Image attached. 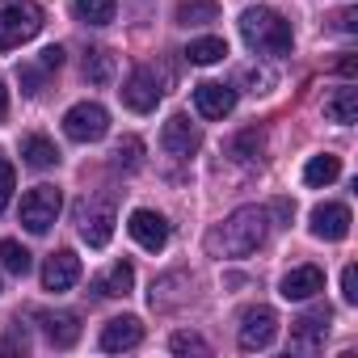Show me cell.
<instances>
[{
	"label": "cell",
	"mask_w": 358,
	"mask_h": 358,
	"mask_svg": "<svg viewBox=\"0 0 358 358\" xmlns=\"http://www.w3.org/2000/svg\"><path fill=\"white\" fill-rule=\"evenodd\" d=\"M139 164H143V139H139V135H122V139L114 143V152H110V169L135 173Z\"/></svg>",
	"instance_id": "obj_20"
},
{
	"label": "cell",
	"mask_w": 358,
	"mask_h": 358,
	"mask_svg": "<svg viewBox=\"0 0 358 358\" xmlns=\"http://www.w3.org/2000/svg\"><path fill=\"white\" fill-rule=\"evenodd\" d=\"M266 232H270L266 207H236L215 232H207V253L211 257H249L262 249Z\"/></svg>",
	"instance_id": "obj_1"
},
{
	"label": "cell",
	"mask_w": 358,
	"mask_h": 358,
	"mask_svg": "<svg viewBox=\"0 0 358 358\" xmlns=\"http://www.w3.org/2000/svg\"><path fill=\"white\" fill-rule=\"evenodd\" d=\"M274 211H278V220H287V224H291V215H295V207H291L287 199H278V203H274Z\"/></svg>",
	"instance_id": "obj_36"
},
{
	"label": "cell",
	"mask_w": 358,
	"mask_h": 358,
	"mask_svg": "<svg viewBox=\"0 0 358 358\" xmlns=\"http://www.w3.org/2000/svg\"><path fill=\"white\" fill-rule=\"evenodd\" d=\"M47 13L34 0H0V51H13L43 30Z\"/></svg>",
	"instance_id": "obj_3"
},
{
	"label": "cell",
	"mask_w": 358,
	"mask_h": 358,
	"mask_svg": "<svg viewBox=\"0 0 358 358\" xmlns=\"http://www.w3.org/2000/svg\"><path fill=\"white\" fill-rule=\"evenodd\" d=\"M262 148H266V131L262 127H245L236 139H232V160H241V164H253L257 156H262Z\"/></svg>",
	"instance_id": "obj_23"
},
{
	"label": "cell",
	"mask_w": 358,
	"mask_h": 358,
	"mask_svg": "<svg viewBox=\"0 0 358 358\" xmlns=\"http://www.w3.org/2000/svg\"><path fill=\"white\" fill-rule=\"evenodd\" d=\"M5 114H9V89L0 85V122H5Z\"/></svg>",
	"instance_id": "obj_37"
},
{
	"label": "cell",
	"mask_w": 358,
	"mask_h": 358,
	"mask_svg": "<svg viewBox=\"0 0 358 358\" xmlns=\"http://www.w3.org/2000/svg\"><path fill=\"white\" fill-rule=\"evenodd\" d=\"M224 55H228V43H224V38H215V34H211V38H194V43L186 47V59H190V64H199V68L220 64Z\"/></svg>",
	"instance_id": "obj_25"
},
{
	"label": "cell",
	"mask_w": 358,
	"mask_h": 358,
	"mask_svg": "<svg viewBox=\"0 0 358 358\" xmlns=\"http://www.w3.org/2000/svg\"><path fill=\"white\" fill-rule=\"evenodd\" d=\"M329 320H333V308H329V303H320V308H312L308 316H299V320L291 324V350H299V354H316V350L324 345Z\"/></svg>",
	"instance_id": "obj_8"
},
{
	"label": "cell",
	"mask_w": 358,
	"mask_h": 358,
	"mask_svg": "<svg viewBox=\"0 0 358 358\" xmlns=\"http://www.w3.org/2000/svg\"><path fill=\"white\" fill-rule=\"evenodd\" d=\"M118 13V0H76V17L89 26H110Z\"/></svg>",
	"instance_id": "obj_28"
},
{
	"label": "cell",
	"mask_w": 358,
	"mask_h": 358,
	"mask_svg": "<svg viewBox=\"0 0 358 358\" xmlns=\"http://www.w3.org/2000/svg\"><path fill=\"white\" fill-rule=\"evenodd\" d=\"M160 80H156V72L152 68H135L131 76H127V85H122V101L135 110V114H152L156 110V101H160Z\"/></svg>",
	"instance_id": "obj_9"
},
{
	"label": "cell",
	"mask_w": 358,
	"mask_h": 358,
	"mask_svg": "<svg viewBox=\"0 0 358 358\" xmlns=\"http://www.w3.org/2000/svg\"><path fill=\"white\" fill-rule=\"evenodd\" d=\"M350 207L345 203H320L316 211H312V236H320V241H345L350 236Z\"/></svg>",
	"instance_id": "obj_13"
},
{
	"label": "cell",
	"mask_w": 358,
	"mask_h": 358,
	"mask_svg": "<svg viewBox=\"0 0 358 358\" xmlns=\"http://www.w3.org/2000/svg\"><path fill=\"white\" fill-rule=\"evenodd\" d=\"M143 341V324H139V316H114V320H106V329H101V350H110V354H118V350H135Z\"/></svg>",
	"instance_id": "obj_16"
},
{
	"label": "cell",
	"mask_w": 358,
	"mask_h": 358,
	"mask_svg": "<svg viewBox=\"0 0 358 358\" xmlns=\"http://www.w3.org/2000/svg\"><path fill=\"white\" fill-rule=\"evenodd\" d=\"M241 38L249 43V51L257 55H291V22L266 5H253L241 13Z\"/></svg>",
	"instance_id": "obj_2"
},
{
	"label": "cell",
	"mask_w": 358,
	"mask_h": 358,
	"mask_svg": "<svg viewBox=\"0 0 358 358\" xmlns=\"http://www.w3.org/2000/svg\"><path fill=\"white\" fill-rule=\"evenodd\" d=\"M173 17L177 26H207V22H220V5L215 0H182Z\"/></svg>",
	"instance_id": "obj_22"
},
{
	"label": "cell",
	"mask_w": 358,
	"mask_h": 358,
	"mask_svg": "<svg viewBox=\"0 0 358 358\" xmlns=\"http://www.w3.org/2000/svg\"><path fill=\"white\" fill-rule=\"evenodd\" d=\"M337 177H341V160H337L333 152L312 156V160L303 164V182H308V186H333Z\"/></svg>",
	"instance_id": "obj_21"
},
{
	"label": "cell",
	"mask_w": 358,
	"mask_h": 358,
	"mask_svg": "<svg viewBox=\"0 0 358 358\" xmlns=\"http://www.w3.org/2000/svg\"><path fill=\"white\" fill-rule=\"evenodd\" d=\"M194 106L203 118H228L236 110V89L232 85H220V80H203L194 89Z\"/></svg>",
	"instance_id": "obj_12"
},
{
	"label": "cell",
	"mask_w": 358,
	"mask_h": 358,
	"mask_svg": "<svg viewBox=\"0 0 358 358\" xmlns=\"http://www.w3.org/2000/svg\"><path fill=\"white\" fill-rule=\"evenodd\" d=\"M324 118H329V122L350 127V122L358 118V89H354V85H345V89H337L333 97H324Z\"/></svg>",
	"instance_id": "obj_18"
},
{
	"label": "cell",
	"mask_w": 358,
	"mask_h": 358,
	"mask_svg": "<svg viewBox=\"0 0 358 358\" xmlns=\"http://www.w3.org/2000/svg\"><path fill=\"white\" fill-rule=\"evenodd\" d=\"M274 337H278V312L270 303H253L241 312V329H236L241 350H249V354L266 350V345H274Z\"/></svg>",
	"instance_id": "obj_5"
},
{
	"label": "cell",
	"mask_w": 358,
	"mask_h": 358,
	"mask_svg": "<svg viewBox=\"0 0 358 358\" xmlns=\"http://www.w3.org/2000/svg\"><path fill=\"white\" fill-rule=\"evenodd\" d=\"M0 266H5L9 274H17V278H26L34 262H30V249L22 241H0Z\"/></svg>",
	"instance_id": "obj_27"
},
{
	"label": "cell",
	"mask_w": 358,
	"mask_h": 358,
	"mask_svg": "<svg viewBox=\"0 0 358 358\" xmlns=\"http://www.w3.org/2000/svg\"><path fill=\"white\" fill-rule=\"evenodd\" d=\"M85 80H89V85H110V80H114V55L101 51V47L85 51Z\"/></svg>",
	"instance_id": "obj_26"
},
{
	"label": "cell",
	"mask_w": 358,
	"mask_h": 358,
	"mask_svg": "<svg viewBox=\"0 0 358 358\" xmlns=\"http://www.w3.org/2000/svg\"><path fill=\"white\" fill-rule=\"evenodd\" d=\"M131 287H135V270H131V262H118L106 278L93 282L97 295H131Z\"/></svg>",
	"instance_id": "obj_24"
},
{
	"label": "cell",
	"mask_w": 358,
	"mask_h": 358,
	"mask_svg": "<svg viewBox=\"0 0 358 358\" xmlns=\"http://www.w3.org/2000/svg\"><path fill=\"white\" fill-rule=\"evenodd\" d=\"M34 320L43 324V337H47L51 345H59V350H68V345L80 341V320H76V312H34Z\"/></svg>",
	"instance_id": "obj_15"
},
{
	"label": "cell",
	"mask_w": 358,
	"mask_h": 358,
	"mask_svg": "<svg viewBox=\"0 0 358 358\" xmlns=\"http://www.w3.org/2000/svg\"><path fill=\"white\" fill-rule=\"evenodd\" d=\"M22 156H26L30 169H55L59 164V148L47 135H26L22 139Z\"/></svg>",
	"instance_id": "obj_19"
},
{
	"label": "cell",
	"mask_w": 358,
	"mask_h": 358,
	"mask_svg": "<svg viewBox=\"0 0 358 358\" xmlns=\"http://www.w3.org/2000/svg\"><path fill=\"white\" fill-rule=\"evenodd\" d=\"M169 350H173V354H211V345H207L199 333H173V337H169Z\"/></svg>",
	"instance_id": "obj_29"
},
{
	"label": "cell",
	"mask_w": 358,
	"mask_h": 358,
	"mask_svg": "<svg viewBox=\"0 0 358 358\" xmlns=\"http://www.w3.org/2000/svg\"><path fill=\"white\" fill-rule=\"evenodd\" d=\"M354 26H358V13H354V9H341V13H337V30H341V34H354Z\"/></svg>",
	"instance_id": "obj_34"
},
{
	"label": "cell",
	"mask_w": 358,
	"mask_h": 358,
	"mask_svg": "<svg viewBox=\"0 0 358 358\" xmlns=\"http://www.w3.org/2000/svg\"><path fill=\"white\" fill-rule=\"evenodd\" d=\"M76 278H80V257L72 249H59V253L47 257V266H43V287L47 291H68V287H76Z\"/></svg>",
	"instance_id": "obj_14"
},
{
	"label": "cell",
	"mask_w": 358,
	"mask_h": 358,
	"mask_svg": "<svg viewBox=\"0 0 358 358\" xmlns=\"http://www.w3.org/2000/svg\"><path fill=\"white\" fill-rule=\"evenodd\" d=\"M64 131H68V139H76V143H97V139L110 131V114H106L97 101H76V106L64 114Z\"/></svg>",
	"instance_id": "obj_7"
},
{
	"label": "cell",
	"mask_w": 358,
	"mask_h": 358,
	"mask_svg": "<svg viewBox=\"0 0 358 358\" xmlns=\"http://www.w3.org/2000/svg\"><path fill=\"white\" fill-rule=\"evenodd\" d=\"M241 80L249 85V93H270L274 72H266V68H245V72H241Z\"/></svg>",
	"instance_id": "obj_31"
},
{
	"label": "cell",
	"mask_w": 358,
	"mask_h": 358,
	"mask_svg": "<svg viewBox=\"0 0 358 358\" xmlns=\"http://www.w3.org/2000/svg\"><path fill=\"white\" fill-rule=\"evenodd\" d=\"M59 211H64V194H59L55 186H34V190L22 199V224H26V232H34V236H43V232L59 220Z\"/></svg>",
	"instance_id": "obj_6"
},
{
	"label": "cell",
	"mask_w": 358,
	"mask_h": 358,
	"mask_svg": "<svg viewBox=\"0 0 358 358\" xmlns=\"http://www.w3.org/2000/svg\"><path fill=\"white\" fill-rule=\"evenodd\" d=\"M38 64H43V68H47V72H51V68H59V64H64V47H47V51H43V59H38Z\"/></svg>",
	"instance_id": "obj_35"
},
{
	"label": "cell",
	"mask_w": 358,
	"mask_h": 358,
	"mask_svg": "<svg viewBox=\"0 0 358 358\" xmlns=\"http://www.w3.org/2000/svg\"><path fill=\"white\" fill-rule=\"evenodd\" d=\"M278 291H282V299H312L316 291H324V270L320 266H295Z\"/></svg>",
	"instance_id": "obj_17"
},
{
	"label": "cell",
	"mask_w": 358,
	"mask_h": 358,
	"mask_svg": "<svg viewBox=\"0 0 358 358\" xmlns=\"http://www.w3.org/2000/svg\"><path fill=\"white\" fill-rule=\"evenodd\" d=\"M127 232H131V236H135V245H139V249H148V253H160V249L169 245V224H164V215H156V211H148V207L131 211Z\"/></svg>",
	"instance_id": "obj_10"
},
{
	"label": "cell",
	"mask_w": 358,
	"mask_h": 358,
	"mask_svg": "<svg viewBox=\"0 0 358 358\" xmlns=\"http://www.w3.org/2000/svg\"><path fill=\"white\" fill-rule=\"evenodd\" d=\"M341 295H345V303H358V270L354 266L341 270Z\"/></svg>",
	"instance_id": "obj_33"
},
{
	"label": "cell",
	"mask_w": 358,
	"mask_h": 358,
	"mask_svg": "<svg viewBox=\"0 0 358 358\" xmlns=\"http://www.w3.org/2000/svg\"><path fill=\"white\" fill-rule=\"evenodd\" d=\"M17 76H22V93H30V97H34V93L43 89V76H38V68L22 64V68H17Z\"/></svg>",
	"instance_id": "obj_32"
},
{
	"label": "cell",
	"mask_w": 358,
	"mask_h": 358,
	"mask_svg": "<svg viewBox=\"0 0 358 358\" xmlns=\"http://www.w3.org/2000/svg\"><path fill=\"white\" fill-rule=\"evenodd\" d=\"M76 224H80V236L89 241V249H106L110 236H114V199L110 194H93L76 207Z\"/></svg>",
	"instance_id": "obj_4"
},
{
	"label": "cell",
	"mask_w": 358,
	"mask_h": 358,
	"mask_svg": "<svg viewBox=\"0 0 358 358\" xmlns=\"http://www.w3.org/2000/svg\"><path fill=\"white\" fill-rule=\"evenodd\" d=\"M13 190H17V173H13V164L5 156H0V211L13 203Z\"/></svg>",
	"instance_id": "obj_30"
},
{
	"label": "cell",
	"mask_w": 358,
	"mask_h": 358,
	"mask_svg": "<svg viewBox=\"0 0 358 358\" xmlns=\"http://www.w3.org/2000/svg\"><path fill=\"white\" fill-rule=\"evenodd\" d=\"M160 143H164L169 156H194V152L203 148V135H199V127H194L186 114H173V118L164 122V131H160Z\"/></svg>",
	"instance_id": "obj_11"
},
{
	"label": "cell",
	"mask_w": 358,
	"mask_h": 358,
	"mask_svg": "<svg viewBox=\"0 0 358 358\" xmlns=\"http://www.w3.org/2000/svg\"><path fill=\"white\" fill-rule=\"evenodd\" d=\"M337 68H341V76H354V68H358V64H354V55H345V59H341Z\"/></svg>",
	"instance_id": "obj_38"
}]
</instances>
